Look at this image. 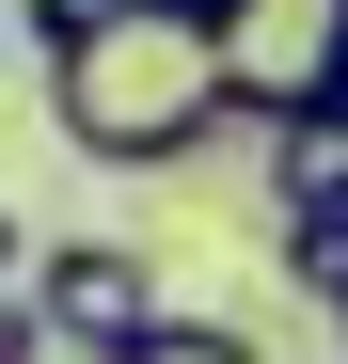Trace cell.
I'll use <instances>...</instances> for the list:
<instances>
[{
    "instance_id": "6da1fadb",
    "label": "cell",
    "mask_w": 348,
    "mask_h": 364,
    "mask_svg": "<svg viewBox=\"0 0 348 364\" xmlns=\"http://www.w3.org/2000/svg\"><path fill=\"white\" fill-rule=\"evenodd\" d=\"M48 127L95 174H190L238 127V80H222V0H95V16L48 48Z\"/></svg>"
},
{
    "instance_id": "7a4b0ae2",
    "label": "cell",
    "mask_w": 348,
    "mask_h": 364,
    "mask_svg": "<svg viewBox=\"0 0 348 364\" xmlns=\"http://www.w3.org/2000/svg\"><path fill=\"white\" fill-rule=\"evenodd\" d=\"M32 301H48V333H64V364H127L174 301L143 269V237H48L32 254Z\"/></svg>"
},
{
    "instance_id": "3957f363",
    "label": "cell",
    "mask_w": 348,
    "mask_h": 364,
    "mask_svg": "<svg viewBox=\"0 0 348 364\" xmlns=\"http://www.w3.org/2000/svg\"><path fill=\"white\" fill-rule=\"evenodd\" d=\"M348 48V0H222V80H238V127H301L317 64Z\"/></svg>"
},
{
    "instance_id": "277c9868",
    "label": "cell",
    "mask_w": 348,
    "mask_h": 364,
    "mask_svg": "<svg viewBox=\"0 0 348 364\" xmlns=\"http://www.w3.org/2000/svg\"><path fill=\"white\" fill-rule=\"evenodd\" d=\"M127 364H269V348H254L238 317H158V333H143Z\"/></svg>"
},
{
    "instance_id": "5b68a950",
    "label": "cell",
    "mask_w": 348,
    "mask_h": 364,
    "mask_svg": "<svg viewBox=\"0 0 348 364\" xmlns=\"http://www.w3.org/2000/svg\"><path fill=\"white\" fill-rule=\"evenodd\" d=\"M0 364H64V333H48V301H32V285H0Z\"/></svg>"
},
{
    "instance_id": "8992f818",
    "label": "cell",
    "mask_w": 348,
    "mask_h": 364,
    "mask_svg": "<svg viewBox=\"0 0 348 364\" xmlns=\"http://www.w3.org/2000/svg\"><path fill=\"white\" fill-rule=\"evenodd\" d=\"M80 16H95V0H16V32H32V64H48V48H64Z\"/></svg>"
},
{
    "instance_id": "52a82bcc",
    "label": "cell",
    "mask_w": 348,
    "mask_h": 364,
    "mask_svg": "<svg viewBox=\"0 0 348 364\" xmlns=\"http://www.w3.org/2000/svg\"><path fill=\"white\" fill-rule=\"evenodd\" d=\"M0 285H32V222L16 206H0Z\"/></svg>"
}]
</instances>
